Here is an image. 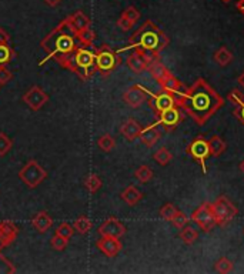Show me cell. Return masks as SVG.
Here are the masks:
<instances>
[{
  "label": "cell",
  "mask_w": 244,
  "mask_h": 274,
  "mask_svg": "<svg viewBox=\"0 0 244 274\" xmlns=\"http://www.w3.org/2000/svg\"><path fill=\"white\" fill-rule=\"evenodd\" d=\"M223 104V97L205 79H197L185 93L176 96V106L181 107L198 124H205Z\"/></svg>",
  "instance_id": "1"
},
{
  "label": "cell",
  "mask_w": 244,
  "mask_h": 274,
  "mask_svg": "<svg viewBox=\"0 0 244 274\" xmlns=\"http://www.w3.org/2000/svg\"><path fill=\"white\" fill-rule=\"evenodd\" d=\"M40 46L46 52V60L57 61L60 66L72 72L73 54L79 46L76 43V32L67 19L60 22L57 27L40 41ZM46 60L40 61V66Z\"/></svg>",
  "instance_id": "2"
},
{
  "label": "cell",
  "mask_w": 244,
  "mask_h": 274,
  "mask_svg": "<svg viewBox=\"0 0 244 274\" xmlns=\"http://www.w3.org/2000/svg\"><path fill=\"white\" fill-rule=\"evenodd\" d=\"M169 36L152 20H146L141 26L132 34L129 40V47L126 49H134L141 53L158 56L161 50L169 46Z\"/></svg>",
  "instance_id": "3"
},
{
  "label": "cell",
  "mask_w": 244,
  "mask_h": 274,
  "mask_svg": "<svg viewBox=\"0 0 244 274\" xmlns=\"http://www.w3.org/2000/svg\"><path fill=\"white\" fill-rule=\"evenodd\" d=\"M72 72L77 74L83 81L90 79L96 72V56L85 47H77L73 54Z\"/></svg>",
  "instance_id": "4"
},
{
  "label": "cell",
  "mask_w": 244,
  "mask_h": 274,
  "mask_svg": "<svg viewBox=\"0 0 244 274\" xmlns=\"http://www.w3.org/2000/svg\"><path fill=\"white\" fill-rule=\"evenodd\" d=\"M94 56H96V70L101 76H109L120 65L119 54L116 53L112 47L106 46V45L99 47L94 52Z\"/></svg>",
  "instance_id": "5"
},
{
  "label": "cell",
  "mask_w": 244,
  "mask_h": 274,
  "mask_svg": "<svg viewBox=\"0 0 244 274\" xmlns=\"http://www.w3.org/2000/svg\"><path fill=\"white\" fill-rule=\"evenodd\" d=\"M211 210H213L217 226L229 224L238 213L237 207L226 196H220L214 203H211Z\"/></svg>",
  "instance_id": "6"
},
{
  "label": "cell",
  "mask_w": 244,
  "mask_h": 274,
  "mask_svg": "<svg viewBox=\"0 0 244 274\" xmlns=\"http://www.w3.org/2000/svg\"><path fill=\"white\" fill-rule=\"evenodd\" d=\"M46 177V170L42 167L36 160L27 161L26 166L19 172V179L23 181L29 188L37 187Z\"/></svg>",
  "instance_id": "7"
},
{
  "label": "cell",
  "mask_w": 244,
  "mask_h": 274,
  "mask_svg": "<svg viewBox=\"0 0 244 274\" xmlns=\"http://www.w3.org/2000/svg\"><path fill=\"white\" fill-rule=\"evenodd\" d=\"M187 154H190L194 160L197 161L201 167V172L207 174V166H206V160L210 156V147H209V141L203 139V137H196L194 140L187 146L186 149Z\"/></svg>",
  "instance_id": "8"
},
{
  "label": "cell",
  "mask_w": 244,
  "mask_h": 274,
  "mask_svg": "<svg viewBox=\"0 0 244 274\" xmlns=\"http://www.w3.org/2000/svg\"><path fill=\"white\" fill-rule=\"evenodd\" d=\"M190 219H192L203 231H206V233L213 230V228L217 226L216 219H214V214H213V210H211V203H203V204H200V206L193 212Z\"/></svg>",
  "instance_id": "9"
},
{
  "label": "cell",
  "mask_w": 244,
  "mask_h": 274,
  "mask_svg": "<svg viewBox=\"0 0 244 274\" xmlns=\"http://www.w3.org/2000/svg\"><path fill=\"white\" fill-rule=\"evenodd\" d=\"M23 101H25L32 110L37 112V110H40V109L49 101V94L40 86H33L30 87L26 93L23 94Z\"/></svg>",
  "instance_id": "10"
},
{
  "label": "cell",
  "mask_w": 244,
  "mask_h": 274,
  "mask_svg": "<svg viewBox=\"0 0 244 274\" xmlns=\"http://www.w3.org/2000/svg\"><path fill=\"white\" fill-rule=\"evenodd\" d=\"M149 96V90L145 89L140 85H134V86L129 87L123 94V100L127 106H130L132 109H137L140 107L147 99Z\"/></svg>",
  "instance_id": "11"
},
{
  "label": "cell",
  "mask_w": 244,
  "mask_h": 274,
  "mask_svg": "<svg viewBox=\"0 0 244 274\" xmlns=\"http://www.w3.org/2000/svg\"><path fill=\"white\" fill-rule=\"evenodd\" d=\"M149 96L152 97V100H150L152 109L157 113V116L161 113V112L167 110V109L176 106V96L169 93V92H165V90H163L161 93L158 94L150 93V92H149Z\"/></svg>",
  "instance_id": "12"
},
{
  "label": "cell",
  "mask_w": 244,
  "mask_h": 274,
  "mask_svg": "<svg viewBox=\"0 0 244 274\" xmlns=\"http://www.w3.org/2000/svg\"><path fill=\"white\" fill-rule=\"evenodd\" d=\"M96 247L99 248L106 257L113 259V257H116L121 251L123 246L120 243V239L109 237V236H101V239L96 241Z\"/></svg>",
  "instance_id": "13"
},
{
  "label": "cell",
  "mask_w": 244,
  "mask_h": 274,
  "mask_svg": "<svg viewBox=\"0 0 244 274\" xmlns=\"http://www.w3.org/2000/svg\"><path fill=\"white\" fill-rule=\"evenodd\" d=\"M19 236V227L13 221H0V251L7 246H10Z\"/></svg>",
  "instance_id": "14"
},
{
  "label": "cell",
  "mask_w": 244,
  "mask_h": 274,
  "mask_svg": "<svg viewBox=\"0 0 244 274\" xmlns=\"http://www.w3.org/2000/svg\"><path fill=\"white\" fill-rule=\"evenodd\" d=\"M181 120H183V116H181V112L178 110V106H173L158 114L157 123L170 132L173 129H176Z\"/></svg>",
  "instance_id": "15"
},
{
  "label": "cell",
  "mask_w": 244,
  "mask_h": 274,
  "mask_svg": "<svg viewBox=\"0 0 244 274\" xmlns=\"http://www.w3.org/2000/svg\"><path fill=\"white\" fill-rule=\"evenodd\" d=\"M156 56H150V54L141 53L139 50H134L129 57H127V66L132 70L133 73H143L147 70L149 61L152 60Z\"/></svg>",
  "instance_id": "16"
},
{
  "label": "cell",
  "mask_w": 244,
  "mask_h": 274,
  "mask_svg": "<svg viewBox=\"0 0 244 274\" xmlns=\"http://www.w3.org/2000/svg\"><path fill=\"white\" fill-rule=\"evenodd\" d=\"M100 236H109V237H116V239H121L126 234V227L123 223L119 221L114 217H109L107 220L99 227Z\"/></svg>",
  "instance_id": "17"
},
{
  "label": "cell",
  "mask_w": 244,
  "mask_h": 274,
  "mask_svg": "<svg viewBox=\"0 0 244 274\" xmlns=\"http://www.w3.org/2000/svg\"><path fill=\"white\" fill-rule=\"evenodd\" d=\"M157 126L158 123H154V124L147 126L146 129H141V132H140V140L147 147H153L160 140V137H161V133H160Z\"/></svg>",
  "instance_id": "18"
},
{
  "label": "cell",
  "mask_w": 244,
  "mask_h": 274,
  "mask_svg": "<svg viewBox=\"0 0 244 274\" xmlns=\"http://www.w3.org/2000/svg\"><path fill=\"white\" fill-rule=\"evenodd\" d=\"M158 85L161 86V89H163L165 92H169V93L174 94V96L185 93L186 90H187V89L185 87V85L178 80L177 77H174L172 73L169 74L167 77H165V79L160 81Z\"/></svg>",
  "instance_id": "19"
},
{
  "label": "cell",
  "mask_w": 244,
  "mask_h": 274,
  "mask_svg": "<svg viewBox=\"0 0 244 274\" xmlns=\"http://www.w3.org/2000/svg\"><path fill=\"white\" fill-rule=\"evenodd\" d=\"M147 70L150 72V74H152L153 77L156 79V80L160 83V81L163 80L165 77H167L169 74H170V70L167 69V67L160 61V59H158V56H156V57H153L152 60L149 61V66H147Z\"/></svg>",
  "instance_id": "20"
},
{
  "label": "cell",
  "mask_w": 244,
  "mask_h": 274,
  "mask_svg": "<svg viewBox=\"0 0 244 274\" xmlns=\"http://www.w3.org/2000/svg\"><path fill=\"white\" fill-rule=\"evenodd\" d=\"M32 224H33V227L36 228L39 233H46L47 230L53 226V219L47 212H39V213L33 217Z\"/></svg>",
  "instance_id": "21"
},
{
  "label": "cell",
  "mask_w": 244,
  "mask_h": 274,
  "mask_svg": "<svg viewBox=\"0 0 244 274\" xmlns=\"http://www.w3.org/2000/svg\"><path fill=\"white\" fill-rule=\"evenodd\" d=\"M120 132H121V134L125 136L127 140L133 141V140H136V139L140 136L141 126H140L139 123L134 120V119H129V120L126 121L125 124L121 126Z\"/></svg>",
  "instance_id": "22"
},
{
  "label": "cell",
  "mask_w": 244,
  "mask_h": 274,
  "mask_svg": "<svg viewBox=\"0 0 244 274\" xmlns=\"http://www.w3.org/2000/svg\"><path fill=\"white\" fill-rule=\"evenodd\" d=\"M67 22L70 23V26L74 29V32L77 33L79 30H82V29H86V27L90 26V19L87 17L86 14L83 13L82 10H79V12H76V13L70 14V16H67L66 17Z\"/></svg>",
  "instance_id": "23"
},
{
  "label": "cell",
  "mask_w": 244,
  "mask_h": 274,
  "mask_svg": "<svg viewBox=\"0 0 244 274\" xmlns=\"http://www.w3.org/2000/svg\"><path fill=\"white\" fill-rule=\"evenodd\" d=\"M121 199L126 201L129 206H136L141 199H143V193L140 192L139 188L134 186H129L121 192Z\"/></svg>",
  "instance_id": "24"
},
{
  "label": "cell",
  "mask_w": 244,
  "mask_h": 274,
  "mask_svg": "<svg viewBox=\"0 0 244 274\" xmlns=\"http://www.w3.org/2000/svg\"><path fill=\"white\" fill-rule=\"evenodd\" d=\"M207 141H209V147H210V156H214V157L221 156L226 152V149H227L226 141L217 134H213Z\"/></svg>",
  "instance_id": "25"
},
{
  "label": "cell",
  "mask_w": 244,
  "mask_h": 274,
  "mask_svg": "<svg viewBox=\"0 0 244 274\" xmlns=\"http://www.w3.org/2000/svg\"><path fill=\"white\" fill-rule=\"evenodd\" d=\"M213 59H214V61L217 63L218 66L225 67L231 63V60H233V54H231V52L227 49V47L221 46V47H218L217 50L214 52V54H213Z\"/></svg>",
  "instance_id": "26"
},
{
  "label": "cell",
  "mask_w": 244,
  "mask_h": 274,
  "mask_svg": "<svg viewBox=\"0 0 244 274\" xmlns=\"http://www.w3.org/2000/svg\"><path fill=\"white\" fill-rule=\"evenodd\" d=\"M76 39L79 40L80 45H83V46L90 47L93 45V41L96 39V33L93 32L90 26L86 27V29H82L79 30L77 33H76Z\"/></svg>",
  "instance_id": "27"
},
{
  "label": "cell",
  "mask_w": 244,
  "mask_h": 274,
  "mask_svg": "<svg viewBox=\"0 0 244 274\" xmlns=\"http://www.w3.org/2000/svg\"><path fill=\"white\" fill-rule=\"evenodd\" d=\"M73 227H74V231H77V233L82 234V236H85V234H87L92 230L93 224L86 216H80V217H77V219L74 220Z\"/></svg>",
  "instance_id": "28"
},
{
  "label": "cell",
  "mask_w": 244,
  "mask_h": 274,
  "mask_svg": "<svg viewBox=\"0 0 244 274\" xmlns=\"http://www.w3.org/2000/svg\"><path fill=\"white\" fill-rule=\"evenodd\" d=\"M153 159L160 166H167L173 160V154L167 147H160L158 150H156V153L153 154Z\"/></svg>",
  "instance_id": "29"
},
{
  "label": "cell",
  "mask_w": 244,
  "mask_h": 274,
  "mask_svg": "<svg viewBox=\"0 0 244 274\" xmlns=\"http://www.w3.org/2000/svg\"><path fill=\"white\" fill-rule=\"evenodd\" d=\"M178 237L183 240L185 244H189V246H192L194 241L197 240L198 233L194 230L193 227H189V226H185V227L181 228V231L178 234Z\"/></svg>",
  "instance_id": "30"
},
{
  "label": "cell",
  "mask_w": 244,
  "mask_h": 274,
  "mask_svg": "<svg viewBox=\"0 0 244 274\" xmlns=\"http://www.w3.org/2000/svg\"><path fill=\"white\" fill-rule=\"evenodd\" d=\"M14 52L12 45H0V66H6L13 60Z\"/></svg>",
  "instance_id": "31"
},
{
  "label": "cell",
  "mask_w": 244,
  "mask_h": 274,
  "mask_svg": "<svg viewBox=\"0 0 244 274\" xmlns=\"http://www.w3.org/2000/svg\"><path fill=\"white\" fill-rule=\"evenodd\" d=\"M178 212H180V210H178L174 204H172V203H166L165 206L160 208L158 214H160V217H161L165 221H172L173 219H174V216H176Z\"/></svg>",
  "instance_id": "32"
},
{
  "label": "cell",
  "mask_w": 244,
  "mask_h": 274,
  "mask_svg": "<svg viewBox=\"0 0 244 274\" xmlns=\"http://www.w3.org/2000/svg\"><path fill=\"white\" fill-rule=\"evenodd\" d=\"M101 180L99 179L97 174H89L85 179V187L90 192V193H96L100 187H101Z\"/></svg>",
  "instance_id": "33"
},
{
  "label": "cell",
  "mask_w": 244,
  "mask_h": 274,
  "mask_svg": "<svg viewBox=\"0 0 244 274\" xmlns=\"http://www.w3.org/2000/svg\"><path fill=\"white\" fill-rule=\"evenodd\" d=\"M134 177L140 181V183H147L153 179V170L149 166H140L136 172H134Z\"/></svg>",
  "instance_id": "34"
},
{
  "label": "cell",
  "mask_w": 244,
  "mask_h": 274,
  "mask_svg": "<svg viewBox=\"0 0 244 274\" xmlns=\"http://www.w3.org/2000/svg\"><path fill=\"white\" fill-rule=\"evenodd\" d=\"M233 267H234L233 261L229 260L227 257H221V259H218V260L216 261V264H214V270H216L217 273H221V274L230 273V271H233Z\"/></svg>",
  "instance_id": "35"
},
{
  "label": "cell",
  "mask_w": 244,
  "mask_h": 274,
  "mask_svg": "<svg viewBox=\"0 0 244 274\" xmlns=\"http://www.w3.org/2000/svg\"><path fill=\"white\" fill-rule=\"evenodd\" d=\"M97 146L103 152H112L113 149L116 147V140L113 139L110 134H103V136H100V139L97 140Z\"/></svg>",
  "instance_id": "36"
},
{
  "label": "cell",
  "mask_w": 244,
  "mask_h": 274,
  "mask_svg": "<svg viewBox=\"0 0 244 274\" xmlns=\"http://www.w3.org/2000/svg\"><path fill=\"white\" fill-rule=\"evenodd\" d=\"M13 147V140L5 133H0V156H6Z\"/></svg>",
  "instance_id": "37"
},
{
  "label": "cell",
  "mask_w": 244,
  "mask_h": 274,
  "mask_svg": "<svg viewBox=\"0 0 244 274\" xmlns=\"http://www.w3.org/2000/svg\"><path fill=\"white\" fill-rule=\"evenodd\" d=\"M56 234H59L62 237H65L67 240H70L73 237V234H74V227H73L72 224H69V223H62L57 230H56Z\"/></svg>",
  "instance_id": "38"
},
{
  "label": "cell",
  "mask_w": 244,
  "mask_h": 274,
  "mask_svg": "<svg viewBox=\"0 0 244 274\" xmlns=\"http://www.w3.org/2000/svg\"><path fill=\"white\" fill-rule=\"evenodd\" d=\"M16 273V268L14 266L7 260L3 254L0 253V274H13Z\"/></svg>",
  "instance_id": "39"
},
{
  "label": "cell",
  "mask_w": 244,
  "mask_h": 274,
  "mask_svg": "<svg viewBox=\"0 0 244 274\" xmlns=\"http://www.w3.org/2000/svg\"><path fill=\"white\" fill-rule=\"evenodd\" d=\"M67 239L65 237H62L59 234H54L52 237V240H50V244H52L53 250H57V251H62V250H65L67 246Z\"/></svg>",
  "instance_id": "40"
},
{
  "label": "cell",
  "mask_w": 244,
  "mask_h": 274,
  "mask_svg": "<svg viewBox=\"0 0 244 274\" xmlns=\"http://www.w3.org/2000/svg\"><path fill=\"white\" fill-rule=\"evenodd\" d=\"M189 220H190V219H189V217H187L183 212H178V213L174 216V219L172 220V223L174 227L178 228V230H181L185 226H187Z\"/></svg>",
  "instance_id": "41"
},
{
  "label": "cell",
  "mask_w": 244,
  "mask_h": 274,
  "mask_svg": "<svg viewBox=\"0 0 244 274\" xmlns=\"http://www.w3.org/2000/svg\"><path fill=\"white\" fill-rule=\"evenodd\" d=\"M229 101H230L231 104H234V106H238V104H241L244 101V94L241 93V90H238V89H234V90H231L230 93H229Z\"/></svg>",
  "instance_id": "42"
},
{
  "label": "cell",
  "mask_w": 244,
  "mask_h": 274,
  "mask_svg": "<svg viewBox=\"0 0 244 274\" xmlns=\"http://www.w3.org/2000/svg\"><path fill=\"white\" fill-rule=\"evenodd\" d=\"M121 16H125L126 19H129L132 23H136V22L140 19V12L134 6H129L125 12L121 13Z\"/></svg>",
  "instance_id": "43"
},
{
  "label": "cell",
  "mask_w": 244,
  "mask_h": 274,
  "mask_svg": "<svg viewBox=\"0 0 244 274\" xmlns=\"http://www.w3.org/2000/svg\"><path fill=\"white\" fill-rule=\"evenodd\" d=\"M13 79V73L5 66H0V86H5Z\"/></svg>",
  "instance_id": "44"
},
{
  "label": "cell",
  "mask_w": 244,
  "mask_h": 274,
  "mask_svg": "<svg viewBox=\"0 0 244 274\" xmlns=\"http://www.w3.org/2000/svg\"><path fill=\"white\" fill-rule=\"evenodd\" d=\"M117 26H119L121 30L127 32V30H130V29L134 26V23H132V22L129 20V19H126L125 16H120L119 20H117Z\"/></svg>",
  "instance_id": "45"
},
{
  "label": "cell",
  "mask_w": 244,
  "mask_h": 274,
  "mask_svg": "<svg viewBox=\"0 0 244 274\" xmlns=\"http://www.w3.org/2000/svg\"><path fill=\"white\" fill-rule=\"evenodd\" d=\"M233 114L237 117V120L241 123L244 126V101L241 103V104H238V106H236V109H234V112H233Z\"/></svg>",
  "instance_id": "46"
},
{
  "label": "cell",
  "mask_w": 244,
  "mask_h": 274,
  "mask_svg": "<svg viewBox=\"0 0 244 274\" xmlns=\"http://www.w3.org/2000/svg\"><path fill=\"white\" fill-rule=\"evenodd\" d=\"M0 45H12V39L3 27H0Z\"/></svg>",
  "instance_id": "47"
},
{
  "label": "cell",
  "mask_w": 244,
  "mask_h": 274,
  "mask_svg": "<svg viewBox=\"0 0 244 274\" xmlns=\"http://www.w3.org/2000/svg\"><path fill=\"white\" fill-rule=\"evenodd\" d=\"M60 2H62V0H45V3L49 5L50 7H57L60 5Z\"/></svg>",
  "instance_id": "48"
},
{
  "label": "cell",
  "mask_w": 244,
  "mask_h": 274,
  "mask_svg": "<svg viewBox=\"0 0 244 274\" xmlns=\"http://www.w3.org/2000/svg\"><path fill=\"white\" fill-rule=\"evenodd\" d=\"M237 10L244 16V0H238L237 2Z\"/></svg>",
  "instance_id": "49"
},
{
  "label": "cell",
  "mask_w": 244,
  "mask_h": 274,
  "mask_svg": "<svg viewBox=\"0 0 244 274\" xmlns=\"http://www.w3.org/2000/svg\"><path fill=\"white\" fill-rule=\"evenodd\" d=\"M237 83L244 89V72L237 77Z\"/></svg>",
  "instance_id": "50"
},
{
  "label": "cell",
  "mask_w": 244,
  "mask_h": 274,
  "mask_svg": "<svg viewBox=\"0 0 244 274\" xmlns=\"http://www.w3.org/2000/svg\"><path fill=\"white\" fill-rule=\"evenodd\" d=\"M240 172H241V173L244 174V160L241 161V163H240Z\"/></svg>",
  "instance_id": "51"
},
{
  "label": "cell",
  "mask_w": 244,
  "mask_h": 274,
  "mask_svg": "<svg viewBox=\"0 0 244 274\" xmlns=\"http://www.w3.org/2000/svg\"><path fill=\"white\" fill-rule=\"evenodd\" d=\"M221 2H223V3H230L231 0H221Z\"/></svg>",
  "instance_id": "52"
}]
</instances>
